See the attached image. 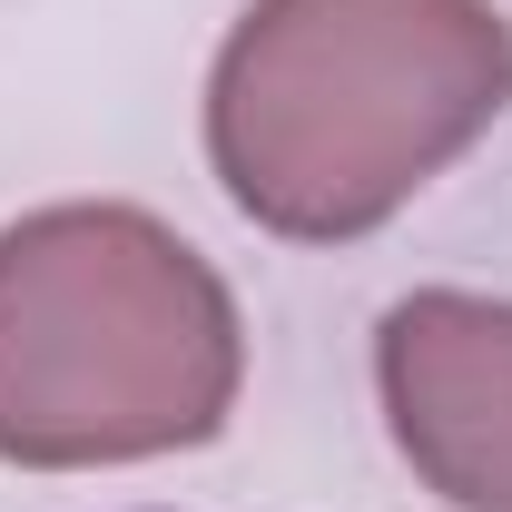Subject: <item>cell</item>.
Masks as SVG:
<instances>
[{"label": "cell", "mask_w": 512, "mask_h": 512, "mask_svg": "<svg viewBox=\"0 0 512 512\" xmlns=\"http://www.w3.org/2000/svg\"><path fill=\"white\" fill-rule=\"evenodd\" d=\"M237 306L138 207L0 227V463L79 473L207 444L237 404Z\"/></svg>", "instance_id": "7a4b0ae2"}, {"label": "cell", "mask_w": 512, "mask_h": 512, "mask_svg": "<svg viewBox=\"0 0 512 512\" xmlns=\"http://www.w3.org/2000/svg\"><path fill=\"white\" fill-rule=\"evenodd\" d=\"M375 384L404 463L453 512H512V306L424 286L375 335Z\"/></svg>", "instance_id": "3957f363"}, {"label": "cell", "mask_w": 512, "mask_h": 512, "mask_svg": "<svg viewBox=\"0 0 512 512\" xmlns=\"http://www.w3.org/2000/svg\"><path fill=\"white\" fill-rule=\"evenodd\" d=\"M512 99L493 0H256L207 79V158L276 237H365Z\"/></svg>", "instance_id": "6da1fadb"}]
</instances>
